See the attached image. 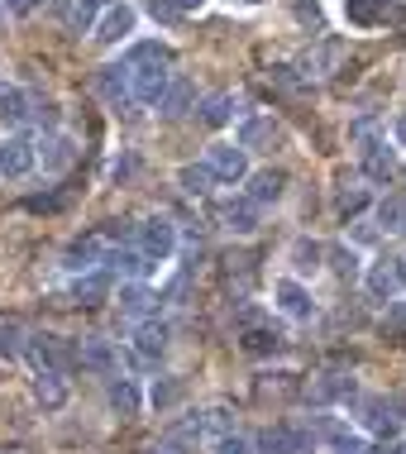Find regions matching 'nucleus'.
<instances>
[{"label":"nucleus","mask_w":406,"mask_h":454,"mask_svg":"<svg viewBox=\"0 0 406 454\" xmlns=\"http://www.w3.org/2000/svg\"><path fill=\"white\" fill-rule=\"evenodd\" d=\"M149 454H196L187 440H177V435H163L158 445H149Z\"/></svg>","instance_id":"nucleus-43"},{"label":"nucleus","mask_w":406,"mask_h":454,"mask_svg":"<svg viewBox=\"0 0 406 454\" xmlns=\"http://www.w3.org/2000/svg\"><path fill=\"white\" fill-rule=\"evenodd\" d=\"M258 454H316V435L306 431V426H268L263 435H258Z\"/></svg>","instance_id":"nucleus-2"},{"label":"nucleus","mask_w":406,"mask_h":454,"mask_svg":"<svg viewBox=\"0 0 406 454\" xmlns=\"http://www.w3.org/2000/svg\"><path fill=\"white\" fill-rule=\"evenodd\" d=\"M105 263V239L101 235H77L67 244V254H63V268L67 273H96V268Z\"/></svg>","instance_id":"nucleus-7"},{"label":"nucleus","mask_w":406,"mask_h":454,"mask_svg":"<svg viewBox=\"0 0 406 454\" xmlns=\"http://www.w3.org/2000/svg\"><path fill=\"white\" fill-rule=\"evenodd\" d=\"M96 20H101V0H77L72 5V24L77 29H96Z\"/></svg>","instance_id":"nucleus-39"},{"label":"nucleus","mask_w":406,"mask_h":454,"mask_svg":"<svg viewBox=\"0 0 406 454\" xmlns=\"http://www.w3.org/2000/svg\"><path fill=\"white\" fill-rule=\"evenodd\" d=\"M125 67H172V48L168 43H134L129 48V58H125Z\"/></svg>","instance_id":"nucleus-27"},{"label":"nucleus","mask_w":406,"mask_h":454,"mask_svg":"<svg viewBox=\"0 0 406 454\" xmlns=\"http://www.w3.org/2000/svg\"><path fill=\"white\" fill-rule=\"evenodd\" d=\"M397 144H402V149H406V115L397 120Z\"/></svg>","instance_id":"nucleus-48"},{"label":"nucleus","mask_w":406,"mask_h":454,"mask_svg":"<svg viewBox=\"0 0 406 454\" xmlns=\"http://www.w3.org/2000/svg\"><path fill=\"white\" fill-rule=\"evenodd\" d=\"M134 20H139V15H134V5H110L105 15L96 20L91 39H96V43H105V48H110V43H125L129 34H134Z\"/></svg>","instance_id":"nucleus-9"},{"label":"nucleus","mask_w":406,"mask_h":454,"mask_svg":"<svg viewBox=\"0 0 406 454\" xmlns=\"http://www.w3.org/2000/svg\"><path fill=\"white\" fill-rule=\"evenodd\" d=\"M177 397H182V378H158V383L149 387V402H153L158 411H168Z\"/></svg>","instance_id":"nucleus-36"},{"label":"nucleus","mask_w":406,"mask_h":454,"mask_svg":"<svg viewBox=\"0 0 406 454\" xmlns=\"http://www.w3.org/2000/svg\"><path fill=\"white\" fill-rule=\"evenodd\" d=\"M325 259H330V268H335L340 278H349V282L363 273V268H359V254H354V249H344V244H335V249H325Z\"/></svg>","instance_id":"nucleus-35"},{"label":"nucleus","mask_w":406,"mask_h":454,"mask_svg":"<svg viewBox=\"0 0 406 454\" xmlns=\"http://www.w3.org/2000/svg\"><path fill=\"white\" fill-rule=\"evenodd\" d=\"M191 106H196V87H191L187 77H172V87H168V96H163V106H158V110H163V120H182Z\"/></svg>","instance_id":"nucleus-25"},{"label":"nucleus","mask_w":406,"mask_h":454,"mask_svg":"<svg viewBox=\"0 0 406 454\" xmlns=\"http://www.w3.org/2000/svg\"><path fill=\"white\" fill-rule=\"evenodd\" d=\"M359 454H378V450H373V445H363V450H359Z\"/></svg>","instance_id":"nucleus-52"},{"label":"nucleus","mask_w":406,"mask_h":454,"mask_svg":"<svg viewBox=\"0 0 406 454\" xmlns=\"http://www.w3.org/2000/svg\"><path fill=\"white\" fill-rule=\"evenodd\" d=\"M235 110H239V101L230 91H220V96H211V101L201 106V125L206 129H225L230 120H235Z\"/></svg>","instance_id":"nucleus-26"},{"label":"nucleus","mask_w":406,"mask_h":454,"mask_svg":"<svg viewBox=\"0 0 406 454\" xmlns=\"http://www.w3.org/2000/svg\"><path fill=\"white\" fill-rule=\"evenodd\" d=\"M168 340H172V330H168V321H139L134 325V354H139L144 364H158L168 354Z\"/></svg>","instance_id":"nucleus-10"},{"label":"nucleus","mask_w":406,"mask_h":454,"mask_svg":"<svg viewBox=\"0 0 406 454\" xmlns=\"http://www.w3.org/2000/svg\"><path fill=\"white\" fill-rule=\"evenodd\" d=\"M206 168H211L215 182L235 187V182L249 177V153H244L239 144H211V149H206Z\"/></svg>","instance_id":"nucleus-4"},{"label":"nucleus","mask_w":406,"mask_h":454,"mask_svg":"<svg viewBox=\"0 0 406 454\" xmlns=\"http://www.w3.org/2000/svg\"><path fill=\"white\" fill-rule=\"evenodd\" d=\"M321 259H325V244H316V239H297V244H292V268H297V273H316Z\"/></svg>","instance_id":"nucleus-32"},{"label":"nucleus","mask_w":406,"mask_h":454,"mask_svg":"<svg viewBox=\"0 0 406 454\" xmlns=\"http://www.w3.org/2000/svg\"><path fill=\"white\" fill-rule=\"evenodd\" d=\"M354 378L349 373H321V378H311V383L301 387V397L311 402V407H335V402H349L354 397Z\"/></svg>","instance_id":"nucleus-5"},{"label":"nucleus","mask_w":406,"mask_h":454,"mask_svg":"<svg viewBox=\"0 0 406 454\" xmlns=\"http://www.w3.org/2000/svg\"><path fill=\"white\" fill-rule=\"evenodd\" d=\"M397 282H402V287H406V254H402V259H397Z\"/></svg>","instance_id":"nucleus-49"},{"label":"nucleus","mask_w":406,"mask_h":454,"mask_svg":"<svg viewBox=\"0 0 406 454\" xmlns=\"http://www.w3.org/2000/svg\"><path fill=\"white\" fill-rule=\"evenodd\" d=\"M239 345L249 349V354H277V349H282V335H277L273 325H263V321H258V325H244Z\"/></svg>","instance_id":"nucleus-28"},{"label":"nucleus","mask_w":406,"mask_h":454,"mask_svg":"<svg viewBox=\"0 0 406 454\" xmlns=\"http://www.w3.org/2000/svg\"><path fill=\"white\" fill-rule=\"evenodd\" d=\"M273 297H277V306H282V316H292V321H311V316H316L311 292H306L297 278H282L277 287H273Z\"/></svg>","instance_id":"nucleus-11"},{"label":"nucleus","mask_w":406,"mask_h":454,"mask_svg":"<svg viewBox=\"0 0 406 454\" xmlns=\"http://www.w3.org/2000/svg\"><path fill=\"white\" fill-rule=\"evenodd\" d=\"M177 182H182V192H191V196H206V192H211V168H206V163H187V168H182V173H177Z\"/></svg>","instance_id":"nucleus-34"},{"label":"nucleus","mask_w":406,"mask_h":454,"mask_svg":"<svg viewBox=\"0 0 406 454\" xmlns=\"http://www.w3.org/2000/svg\"><path fill=\"white\" fill-rule=\"evenodd\" d=\"M402 230H406V225H402Z\"/></svg>","instance_id":"nucleus-54"},{"label":"nucleus","mask_w":406,"mask_h":454,"mask_svg":"<svg viewBox=\"0 0 406 454\" xmlns=\"http://www.w3.org/2000/svg\"><path fill=\"white\" fill-rule=\"evenodd\" d=\"M244 5H263V0H244Z\"/></svg>","instance_id":"nucleus-53"},{"label":"nucleus","mask_w":406,"mask_h":454,"mask_svg":"<svg viewBox=\"0 0 406 454\" xmlns=\"http://www.w3.org/2000/svg\"><path fill=\"white\" fill-rule=\"evenodd\" d=\"M397 287H402V282H397V263H373V268H368V292H373L378 301H392V297H397Z\"/></svg>","instance_id":"nucleus-29"},{"label":"nucleus","mask_w":406,"mask_h":454,"mask_svg":"<svg viewBox=\"0 0 406 454\" xmlns=\"http://www.w3.org/2000/svg\"><path fill=\"white\" fill-rule=\"evenodd\" d=\"M363 201H368V192H363V187H354V192H340V211H344V215H354Z\"/></svg>","instance_id":"nucleus-44"},{"label":"nucleus","mask_w":406,"mask_h":454,"mask_svg":"<svg viewBox=\"0 0 406 454\" xmlns=\"http://www.w3.org/2000/svg\"><path fill=\"white\" fill-rule=\"evenodd\" d=\"M201 426H206V431H215V435H230V411H225V407L201 411Z\"/></svg>","instance_id":"nucleus-42"},{"label":"nucleus","mask_w":406,"mask_h":454,"mask_svg":"<svg viewBox=\"0 0 406 454\" xmlns=\"http://www.w3.org/2000/svg\"><path fill=\"white\" fill-rule=\"evenodd\" d=\"M34 397L43 402V411H58L67 402V383L63 373H39V383H34Z\"/></svg>","instance_id":"nucleus-30"},{"label":"nucleus","mask_w":406,"mask_h":454,"mask_svg":"<svg viewBox=\"0 0 406 454\" xmlns=\"http://www.w3.org/2000/svg\"><path fill=\"white\" fill-rule=\"evenodd\" d=\"M321 440H325L335 454H359V450L368 445V440L354 431V426H344V421H321Z\"/></svg>","instance_id":"nucleus-20"},{"label":"nucleus","mask_w":406,"mask_h":454,"mask_svg":"<svg viewBox=\"0 0 406 454\" xmlns=\"http://www.w3.org/2000/svg\"><path fill=\"white\" fill-rule=\"evenodd\" d=\"M363 173L373 182H387L392 173H397V153L387 149V139H363Z\"/></svg>","instance_id":"nucleus-16"},{"label":"nucleus","mask_w":406,"mask_h":454,"mask_svg":"<svg viewBox=\"0 0 406 454\" xmlns=\"http://www.w3.org/2000/svg\"><path fill=\"white\" fill-rule=\"evenodd\" d=\"M172 5H177L182 15H187V10H196V5H201V0H172Z\"/></svg>","instance_id":"nucleus-47"},{"label":"nucleus","mask_w":406,"mask_h":454,"mask_svg":"<svg viewBox=\"0 0 406 454\" xmlns=\"http://www.w3.org/2000/svg\"><path fill=\"white\" fill-rule=\"evenodd\" d=\"M96 91H101L110 106H129V101H134L129 67H125V63H115V67H101V72H96Z\"/></svg>","instance_id":"nucleus-14"},{"label":"nucleus","mask_w":406,"mask_h":454,"mask_svg":"<svg viewBox=\"0 0 406 454\" xmlns=\"http://www.w3.org/2000/svg\"><path fill=\"white\" fill-rule=\"evenodd\" d=\"M139 407H144V397H139V387H134V378H110V411L134 421Z\"/></svg>","instance_id":"nucleus-19"},{"label":"nucleus","mask_w":406,"mask_h":454,"mask_svg":"<svg viewBox=\"0 0 406 454\" xmlns=\"http://www.w3.org/2000/svg\"><path fill=\"white\" fill-rule=\"evenodd\" d=\"M29 91H20V87H10V91H0V125L5 129H20V125H29Z\"/></svg>","instance_id":"nucleus-21"},{"label":"nucleus","mask_w":406,"mask_h":454,"mask_svg":"<svg viewBox=\"0 0 406 454\" xmlns=\"http://www.w3.org/2000/svg\"><path fill=\"white\" fill-rule=\"evenodd\" d=\"M220 220H225V230H235V235H254L258 230V206L244 196V201H225L220 206Z\"/></svg>","instance_id":"nucleus-22"},{"label":"nucleus","mask_w":406,"mask_h":454,"mask_svg":"<svg viewBox=\"0 0 406 454\" xmlns=\"http://www.w3.org/2000/svg\"><path fill=\"white\" fill-rule=\"evenodd\" d=\"M378 220H383V230H402V225H406V201L387 196V201L378 206Z\"/></svg>","instance_id":"nucleus-38"},{"label":"nucleus","mask_w":406,"mask_h":454,"mask_svg":"<svg viewBox=\"0 0 406 454\" xmlns=\"http://www.w3.org/2000/svg\"><path fill=\"white\" fill-rule=\"evenodd\" d=\"M139 254L149 263H168L172 254H177V225L163 220V215L144 220V225H139Z\"/></svg>","instance_id":"nucleus-3"},{"label":"nucleus","mask_w":406,"mask_h":454,"mask_svg":"<svg viewBox=\"0 0 406 454\" xmlns=\"http://www.w3.org/2000/svg\"><path fill=\"white\" fill-rule=\"evenodd\" d=\"M392 454H406V440H402V445H397V450H392Z\"/></svg>","instance_id":"nucleus-51"},{"label":"nucleus","mask_w":406,"mask_h":454,"mask_svg":"<svg viewBox=\"0 0 406 454\" xmlns=\"http://www.w3.org/2000/svg\"><path fill=\"white\" fill-rule=\"evenodd\" d=\"M72 297H77L82 306H101L110 297V273L105 268H96V273H82L77 282H72Z\"/></svg>","instance_id":"nucleus-23"},{"label":"nucleus","mask_w":406,"mask_h":454,"mask_svg":"<svg viewBox=\"0 0 406 454\" xmlns=\"http://www.w3.org/2000/svg\"><path fill=\"white\" fill-rule=\"evenodd\" d=\"M5 10H10V15H34L39 0H5Z\"/></svg>","instance_id":"nucleus-46"},{"label":"nucleus","mask_w":406,"mask_h":454,"mask_svg":"<svg viewBox=\"0 0 406 454\" xmlns=\"http://www.w3.org/2000/svg\"><path fill=\"white\" fill-rule=\"evenodd\" d=\"M24 354V330L15 321H0V359H20Z\"/></svg>","instance_id":"nucleus-37"},{"label":"nucleus","mask_w":406,"mask_h":454,"mask_svg":"<svg viewBox=\"0 0 406 454\" xmlns=\"http://www.w3.org/2000/svg\"><path fill=\"white\" fill-rule=\"evenodd\" d=\"M397 411H402V416H406V392H402V402H397Z\"/></svg>","instance_id":"nucleus-50"},{"label":"nucleus","mask_w":406,"mask_h":454,"mask_svg":"<svg viewBox=\"0 0 406 454\" xmlns=\"http://www.w3.org/2000/svg\"><path fill=\"white\" fill-rule=\"evenodd\" d=\"M215 454H258V445H249L244 435H215Z\"/></svg>","instance_id":"nucleus-41"},{"label":"nucleus","mask_w":406,"mask_h":454,"mask_svg":"<svg viewBox=\"0 0 406 454\" xmlns=\"http://www.w3.org/2000/svg\"><path fill=\"white\" fill-rule=\"evenodd\" d=\"M101 268H105L110 278L120 273L125 282H144V278H149V268H153V263L144 259L139 249H105V263H101Z\"/></svg>","instance_id":"nucleus-13"},{"label":"nucleus","mask_w":406,"mask_h":454,"mask_svg":"<svg viewBox=\"0 0 406 454\" xmlns=\"http://www.w3.org/2000/svg\"><path fill=\"white\" fill-rule=\"evenodd\" d=\"M359 416H363V431H373V435H397V426H402L397 402H387V397H359Z\"/></svg>","instance_id":"nucleus-8"},{"label":"nucleus","mask_w":406,"mask_h":454,"mask_svg":"<svg viewBox=\"0 0 406 454\" xmlns=\"http://www.w3.org/2000/svg\"><path fill=\"white\" fill-rule=\"evenodd\" d=\"M263 144H277V120L273 115H258V120H244L239 125V149H263Z\"/></svg>","instance_id":"nucleus-24"},{"label":"nucleus","mask_w":406,"mask_h":454,"mask_svg":"<svg viewBox=\"0 0 406 454\" xmlns=\"http://www.w3.org/2000/svg\"><path fill=\"white\" fill-rule=\"evenodd\" d=\"M24 359L34 364V373H67V368L77 364V349H72L63 335L39 330V335H24Z\"/></svg>","instance_id":"nucleus-1"},{"label":"nucleus","mask_w":406,"mask_h":454,"mask_svg":"<svg viewBox=\"0 0 406 454\" xmlns=\"http://www.w3.org/2000/svg\"><path fill=\"white\" fill-rule=\"evenodd\" d=\"M387 335H406V306H392V316L383 321Z\"/></svg>","instance_id":"nucleus-45"},{"label":"nucleus","mask_w":406,"mask_h":454,"mask_svg":"<svg viewBox=\"0 0 406 454\" xmlns=\"http://www.w3.org/2000/svg\"><path fill=\"white\" fill-rule=\"evenodd\" d=\"M344 15H349V24H378L387 20V0H344Z\"/></svg>","instance_id":"nucleus-31"},{"label":"nucleus","mask_w":406,"mask_h":454,"mask_svg":"<svg viewBox=\"0 0 406 454\" xmlns=\"http://www.w3.org/2000/svg\"><path fill=\"white\" fill-rule=\"evenodd\" d=\"M72 158H77V149H72V139H63V134H53V139L43 144V168L48 173H63Z\"/></svg>","instance_id":"nucleus-33"},{"label":"nucleus","mask_w":406,"mask_h":454,"mask_svg":"<svg viewBox=\"0 0 406 454\" xmlns=\"http://www.w3.org/2000/svg\"><path fill=\"white\" fill-rule=\"evenodd\" d=\"M77 349V364L82 368H91V373H115V349H110V340H101V335H86L82 345H72Z\"/></svg>","instance_id":"nucleus-15"},{"label":"nucleus","mask_w":406,"mask_h":454,"mask_svg":"<svg viewBox=\"0 0 406 454\" xmlns=\"http://www.w3.org/2000/svg\"><path fill=\"white\" fill-rule=\"evenodd\" d=\"M129 87L139 106H163V96L172 87V67H129Z\"/></svg>","instance_id":"nucleus-6"},{"label":"nucleus","mask_w":406,"mask_h":454,"mask_svg":"<svg viewBox=\"0 0 406 454\" xmlns=\"http://www.w3.org/2000/svg\"><path fill=\"white\" fill-rule=\"evenodd\" d=\"M34 158H39V153H34V144L24 139V134H15V139H5V149H0V173H5V177H24L34 168Z\"/></svg>","instance_id":"nucleus-17"},{"label":"nucleus","mask_w":406,"mask_h":454,"mask_svg":"<svg viewBox=\"0 0 406 454\" xmlns=\"http://www.w3.org/2000/svg\"><path fill=\"white\" fill-rule=\"evenodd\" d=\"M144 10H149V20H158V24H182V10L172 5V0H144Z\"/></svg>","instance_id":"nucleus-40"},{"label":"nucleus","mask_w":406,"mask_h":454,"mask_svg":"<svg viewBox=\"0 0 406 454\" xmlns=\"http://www.w3.org/2000/svg\"><path fill=\"white\" fill-rule=\"evenodd\" d=\"M244 182H249V201L254 206H268V201H277V196H282V187H287V173L263 168V173H249Z\"/></svg>","instance_id":"nucleus-18"},{"label":"nucleus","mask_w":406,"mask_h":454,"mask_svg":"<svg viewBox=\"0 0 406 454\" xmlns=\"http://www.w3.org/2000/svg\"><path fill=\"white\" fill-rule=\"evenodd\" d=\"M120 311L134 316V321H153L158 316V292L149 287V282H125V287H120Z\"/></svg>","instance_id":"nucleus-12"}]
</instances>
